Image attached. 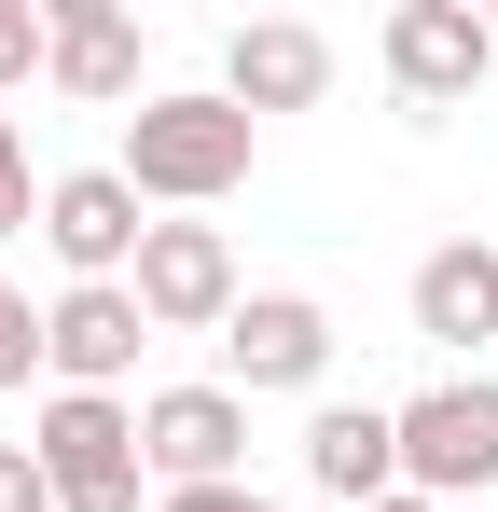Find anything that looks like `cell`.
Wrapping results in <instances>:
<instances>
[{
  "label": "cell",
  "instance_id": "6da1fadb",
  "mask_svg": "<svg viewBox=\"0 0 498 512\" xmlns=\"http://www.w3.org/2000/svg\"><path fill=\"white\" fill-rule=\"evenodd\" d=\"M263 153V125H249L222 84H180V97H139L125 111V194L139 208H222Z\"/></svg>",
  "mask_w": 498,
  "mask_h": 512
},
{
  "label": "cell",
  "instance_id": "7a4b0ae2",
  "mask_svg": "<svg viewBox=\"0 0 498 512\" xmlns=\"http://www.w3.org/2000/svg\"><path fill=\"white\" fill-rule=\"evenodd\" d=\"M28 457H42L56 512H139V402L42 388V416H28Z\"/></svg>",
  "mask_w": 498,
  "mask_h": 512
},
{
  "label": "cell",
  "instance_id": "3957f363",
  "mask_svg": "<svg viewBox=\"0 0 498 512\" xmlns=\"http://www.w3.org/2000/svg\"><path fill=\"white\" fill-rule=\"evenodd\" d=\"M388 429H402V485L415 499H485L498 485V374H443V388H415V402H388Z\"/></svg>",
  "mask_w": 498,
  "mask_h": 512
},
{
  "label": "cell",
  "instance_id": "277c9868",
  "mask_svg": "<svg viewBox=\"0 0 498 512\" xmlns=\"http://www.w3.org/2000/svg\"><path fill=\"white\" fill-rule=\"evenodd\" d=\"M374 56H388L402 111H471V84L498 70V28L471 14V0H402V14L374 28Z\"/></svg>",
  "mask_w": 498,
  "mask_h": 512
},
{
  "label": "cell",
  "instance_id": "5b68a950",
  "mask_svg": "<svg viewBox=\"0 0 498 512\" xmlns=\"http://www.w3.org/2000/svg\"><path fill=\"white\" fill-rule=\"evenodd\" d=\"M332 374V305L319 291H236V319H222V388L263 402V388H319Z\"/></svg>",
  "mask_w": 498,
  "mask_h": 512
},
{
  "label": "cell",
  "instance_id": "8992f818",
  "mask_svg": "<svg viewBox=\"0 0 498 512\" xmlns=\"http://www.w3.org/2000/svg\"><path fill=\"white\" fill-rule=\"evenodd\" d=\"M125 291H139L153 333H222V319H236V250H222V222H153L139 263H125Z\"/></svg>",
  "mask_w": 498,
  "mask_h": 512
},
{
  "label": "cell",
  "instance_id": "52a82bcc",
  "mask_svg": "<svg viewBox=\"0 0 498 512\" xmlns=\"http://www.w3.org/2000/svg\"><path fill=\"white\" fill-rule=\"evenodd\" d=\"M139 471L153 485H249V402L236 388H153L139 402Z\"/></svg>",
  "mask_w": 498,
  "mask_h": 512
},
{
  "label": "cell",
  "instance_id": "ba28073f",
  "mask_svg": "<svg viewBox=\"0 0 498 512\" xmlns=\"http://www.w3.org/2000/svg\"><path fill=\"white\" fill-rule=\"evenodd\" d=\"M139 346H153V319H139V291H125V277H97V291H56V305H42V374H56V388L125 402Z\"/></svg>",
  "mask_w": 498,
  "mask_h": 512
},
{
  "label": "cell",
  "instance_id": "9c48e42d",
  "mask_svg": "<svg viewBox=\"0 0 498 512\" xmlns=\"http://www.w3.org/2000/svg\"><path fill=\"white\" fill-rule=\"evenodd\" d=\"M139 194H125V167H70V180H42V250L70 263V291H97V277H125L139 263Z\"/></svg>",
  "mask_w": 498,
  "mask_h": 512
},
{
  "label": "cell",
  "instance_id": "30bf717a",
  "mask_svg": "<svg viewBox=\"0 0 498 512\" xmlns=\"http://www.w3.org/2000/svg\"><path fill=\"white\" fill-rule=\"evenodd\" d=\"M42 84L83 111H125L139 97V14L125 0H42Z\"/></svg>",
  "mask_w": 498,
  "mask_h": 512
},
{
  "label": "cell",
  "instance_id": "8fae6325",
  "mask_svg": "<svg viewBox=\"0 0 498 512\" xmlns=\"http://www.w3.org/2000/svg\"><path fill=\"white\" fill-rule=\"evenodd\" d=\"M222 97H236L249 125H263V111H319L332 97V42L305 14H249L236 42H222Z\"/></svg>",
  "mask_w": 498,
  "mask_h": 512
},
{
  "label": "cell",
  "instance_id": "7c38bea8",
  "mask_svg": "<svg viewBox=\"0 0 498 512\" xmlns=\"http://www.w3.org/2000/svg\"><path fill=\"white\" fill-rule=\"evenodd\" d=\"M305 485L346 499V512L402 499V429H388V402H319V416H305Z\"/></svg>",
  "mask_w": 498,
  "mask_h": 512
},
{
  "label": "cell",
  "instance_id": "4fadbf2b",
  "mask_svg": "<svg viewBox=\"0 0 498 512\" xmlns=\"http://www.w3.org/2000/svg\"><path fill=\"white\" fill-rule=\"evenodd\" d=\"M415 333L457 346V360L498 346V250H485V236H443V250L415 263Z\"/></svg>",
  "mask_w": 498,
  "mask_h": 512
},
{
  "label": "cell",
  "instance_id": "5bb4252c",
  "mask_svg": "<svg viewBox=\"0 0 498 512\" xmlns=\"http://www.w3.org/2000/svg\"><path fill=\"white\" fill-rule=\"evenodd\" d=\"M28 374H42V305H28V291L0 277V402H14Z\"/></svg>",
  "mask_w": 498,
  "mask_h": 512
},
{
  "label": "cell",
  "instance_id": "9a60e30c",
  "mask_svg": "<svg viewBox=\"0 0 498 512\" xmlns=\"http://www.w3.org/2000/svg\"><path fill=\"white\" fill-rule=\"evenodd\" d=\"M42 84V0H0V97Z\"/></svg>",
  "mask_w": 498,
  "mask_h": 512
},
{
  "label": "cell",
  "instance_id": "2e32d148",
  "mask_svg": "<svg viewBox=\"0 0 498 512\" xmlns=\"http://www.w3.org/2000/svg\"><path fill=\"white\" fill-rule=\"evenodd\" d=\"M42 222V180H28V139H14V111H0V236H28Z\"/></svg>",
  "mask_w": 498,
  "mask_h": 512
},
{
  "label": "cell",
  "instance_id": "e0dca14e",
  "mask_svg": "<svg viewBox=\"0 0 498 512\" xmlns=\"http://www.w3.org/2000/svg\"><path fill=\"white\" fill-rule=\"evenodd\" d=\"M153 512H291V499H263V485H166Z\"/></svg>",
  "mask_w": 498,
  "mask_h": 512
},
{
  "label": "cell",
  "instance_id": "ac0fdd59",
  "mask_svg": "<svg viewBox=\"0 0 498 512\" xmlns=\"http://www.w3.org/2000/svg\"><path fill=\"white\" fill-rule=\"evenodd\" d=\"M0 512H56V485H42V457H28V443H0Z\"/></svg>",
  "mask_w": 498,
  "mask_h": 512
},
{
  "label": "cell",
  "instance_id": "d6986e66",
  "mask_svg": "<svg viewBox=\"0 0 498 512\" xmlns=\"http://www.w3.org/2000/svg\"><path fill=\"white\" fill-rule=\"evenodd\" d=\"M374 512H443V499H415V485H402V499H374Z\"/></svg>",
  "mask_w": 498,
  "mask_h": 512
},
{
  "label": "cell",
  "instance_id": "ffe728a7",
  "mask_svg": "<svg viewBox=\"0 0 498 512\" xmlns=\"http://www.w3.org/2000/svg\"><path fill=\"white\" fill-rule=\"evenodd\" d=\"M485 28H498V0H485Z\"/></svg>",
  "mask_w": 498,
  "mask_h": 512
}]
</instances>
